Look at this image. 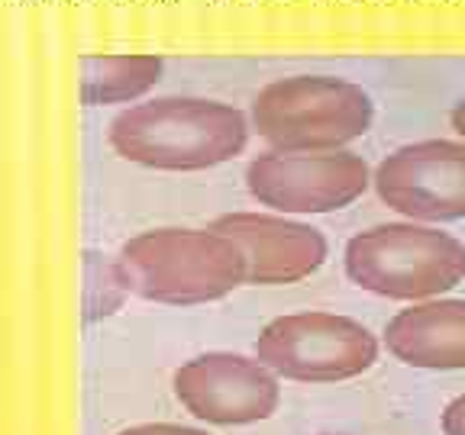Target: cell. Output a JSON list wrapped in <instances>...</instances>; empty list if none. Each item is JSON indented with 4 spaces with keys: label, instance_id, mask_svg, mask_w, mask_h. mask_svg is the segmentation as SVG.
<instances>
[{
    "label": "cell",
    "instance_id": "obj_1",
    "mask_svg": "<svg viewBox=\"0 0 465 435\" xmlns=\"http://www.w3.org/2000/svg\"><path fill=\"white\" fill-rule=\"evenodd\" d=\"M249 116L214 97H152L113 116L107 139L123 161L152 171H210L242 155Z\"/></svg>",
    "mask_w": 465,
    "mask_h": 435
},
{
    "label": "cell",
    "instance_id": "obj_2",
    "mask_svg": "<svg viewBox=\"0 0 465 435\" xmlns=\"http://www.w3.org/2000/svg\"><path fill=\"white\" fill-rule=\"evenodd\" d=\"M113 277L123 290L165 307H197L246 284V255L217 229L162 226L120 248Z\"/></svg>",
    "mask_w": 465,
    "mask_h": 435
},
{
    "label": "cell",
    "instance_id": "obj_3",
    "mask_svg": "<svg viewBox=\"0 0 465 435\" xmlns=\"http://www.w3.org/2000/svg\"><path fill=\"white\" fill-rule=\"evenodd\" d=\"M375 103L369 91L336 74L275 78L252 97L249 129L284 152L346 149L372 129Z\"/></svg>",
    "mask_w": 465,
    "mask_h": 435
},
{
    "label": "cell",
    "instance_id": "obj_4",
    "mask_svg": "<svg viewBox=\"0 0 465 435\" xmlns=\"http://www.w3.org/2000/svg\"><path fill=\"white\" fill-rule=\"evenodd\" d=\"M346 277L385 300H430L465 281V242L430 222H378L343 248Z\"/></svg>",
    "mask_w": 465,
    "mask_h": 435
},
{
    "label": "cell",
    "instance_id": "obj_5",
    "mask_svg": "<svg viewBox=\"0 0 465 435\" xmlns=\"http://www.w3.org/2000/svg\"><path fill=\"white\" fill-rule=\"evenodd\" d=\"M378 352L381 345L369 326L327 309L278 316L256 339V358L268 371L304 384L353 380L375 368Z\"/></svg>",
    "mask_w": 465,
    "mask_h": 435
},
{
    "label": "cell",
    "instance_id": "obj_6",
    "mask_svg": "<svg viewBox=\"0 0 465 435\" xmlns=\"http://www.w3.org/2000/svg\"><path fill=\"white\" fill-rule=\"evenodd\" d=\"M249 197L284 216H320L346 210L372 187V168L353 149L284 152L272 149L249 161Z\"/></svg>",
    "mask_w": 465,
    "mask_h": 435
},
{
    "label": "cell",
    "instance_id": "obj_7",
    "mask_svg": "<svg viewBox=\"0 0 465 435\" xmlns=\"http://www.w3.org/2000/svg\"><path fill=\"white\" fill-rule=\"evenodd\" d=\"M378 200L414 222L465 220V142L424 139L394 149L372 171Z\"/></svg>",
    "mask_w": 465,
    "mask_h": 435
},
{
    "label": "cell",
    "instance_id": "obj_8",
    "mask_svg": "<svg viewBox=\"0 0 465 435\" xmlns=\"http://www.w3.org/2000/svg\"><path fill=\"white\" fill-rule=\"evenodd\" d=\"M175 396L194 420L210 426H252L278 413L281 384L258 358L207 352L175 371Z\"/></svg>",
    "mask_w": 465,
    "mask_h": 435
},
{
    "label": "cell",
    "instance_id": "obj_9",
    "mask_svg": "<svg viewBox=\"0 0 465 435\" xmlns=\"http://www.w3.org/2000/svg\"><path fill=\"white\" fill-rule=\"evenodd\" d=\"M210 229L230 236L246 255V284L284 287L317 274L329 255L317 226L284 213H226Z\"/></svg>",
    "mask_w": 465,
    "mask_h": 435
},
{
    "label": "cell",
    "instance_id": "obj_10",
    "mask_svg": "<svg viewBox=\"0 0 465 435\" xmlns=\"http://www.w3.org/2000/svg\"><path fill=\"white\" fill-rule=\"evenodd\" d=\"M394 358L420 371H465V300L430 297L394 313L385 326Z\"/></svg>",
    "mask_w": 465,
    "mask_h": 435
},
{
    "label": "cell",
    "instance_id": "obj_11",
    "mask_svg": "<svg viewBox=\"0 0 465 435\" xmlns=\"http://www.w3.org/2000/svg\"><path fill=\"white\" fill-rule=\"evenodd\" d=\"M162 81L159 55H91L81 65V100L88 107L143 100Z\"/></svg>",
    "mask_w": 465,
    "mask_h": 435
},
{
    "label": "cell",
    "instance_id": "obj_12",
    "mask_svg": "<svg viewBox=\"0 0 465 435\" xmlns=\"http://www.w3.org/2000/svg\"><path fill=\"white\" fill-rule=\"evenodd\" d=\"M117 435H210V432L191 426H175V422H145V426H129Z\"/></svg>",
    "mask_w": 465,
    "mask_h": 435
},
{
    "label": "cell",
    "instance_id": "obj_13",
    "mask_svg": "<svg viewBox=\"0 0 465 435\" xmlns=\"http://www.w3.org/2000/svg\"><path fill=\"white\" fill-rule=\"evenodd\" d=\"M440 426H443V435H465V394L446 403V410L440 416Z\"/></svg>",
    "mask_w": 465,
    "mask_h": 435
},
{
    "label": "cell",
    "instance_id": "obj_14",
    "mask_svg": "<svg viewBox=\"0 0 465 435\" xmlns=\"http://www.w3.org/2000/svg\"><path fill=\"white\" fill-rule=\"evenodd\" d=\"M450 126L456 129V135L465 142V97L456 103V107H452V113H450Z\"/></svg>",
    "mask_w": 465,
    "mask_h": 435
}]
</instances>
